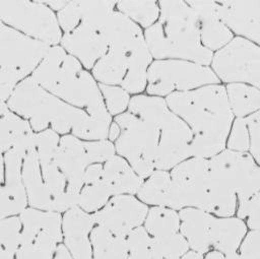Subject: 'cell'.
Instances as JSON below:
<instances>
[{
	"mask_svg": "<svg viewBox=\"0 0 260 259\" xmlns=\"http://www.w3.org/2000/svg\"><path fill=\"white\" fill-rule=\"evenodd\" d=\"M15 255L0 240V259H15Z\"/></svg>",
	"mask_w": 260,
	"mask_h": 259,
	"instance_id": "cell-47",
	"label": "cell"
},
{
	"mask_svg": "<svg viewBox=\"0 0 260 259\" xmlns=\"http://www.w3.org/2000/svg\"><path fill=\"white\" fill-rule=\"evenodd\" d=\"M19 218L20 244L15 259H53L63 239L61 214L26 207Z\"/></svg>",
	"mask_w": 260,
	"mask_h": 259,
	"instance_id": "cell-11",
	"label": "cell"
},
{
	"mask_svg": "<svg viewBox=\"0 0 260 259\" xmlns=\"http://www.w3.org/2000/svg\"><path fill=\"white\" fill-rule=\"evenodd\" d=\"M49 49V45L4 24L0 29L1 83L17 85L30 76Z\"/></svg>",
	"mask_w": 260,
	"mask_h": 259,
	"instance_id": "cell-10",
	"label": "cell"
},
{
	"mask_svg": "<svg viewBox=\"0 0 260 259\" xmlns=\"http://www.w3.org/2000/svg\"><path fill=\"white\" fill-rule=\"evenodd\" d=\"M128 245V259H153L151 237L144 226L134 229L126 237Z\"/></svg>",
	"mask_w": 260,
	"mask_h": 259,
	"instance_id": "cell-36",
	"label": "cell"
},
{
	"mask_svg": "<svg viewBox=\"0 0 260 259\" xmlns=\"http://www.w3.org/2000/svg\"><path fill=\"white\" fill-rule=\"evenodd\" d=\"M148 207L133 195H116L107 204L92 213L95 225H101L113 235L126 238L134 229L144 222Z\"/></svg>",
	"mask_w": 260,
	"mask_h": 259,
	"instance_id": "cell-15",
	"label": "cell"
},
{
	"mask_svg": "<svg viewBox=\"0 0 260 259\" xmlns=\"http://www.w3.org/2000/svg\"><path fill=\"white\" fill-rule=\"evenodd\" d=\"M225 91L236 118H248L260 110V90L246 83H229Z\"/></svg>",
	"mask_w": 260,
	"mask_h": 259,
	"instance_id": "cell-29",
	"label": "cell"
},
{
	"mask_svg": "<svg viewBox=\"0 0 260 259\" xmlns=\"http://www.w3.org/2000/svg\"><path fill=\"white\" fill-rule=\"evenodd\" d=\"M250 143V132L246 118H236L228 137L226 148L239 152H249Z\"/></svg>",
	"mask_w": 260,
	"mask_h": 259,
	"instance_id": "cell-37",
	"label": "cell"
},
{
	"mask_svg": "<svg viewBox=\"0 0 260 259\" xmlns=\"http://www.w3.org/2000/svg\"><path fill=\"white\" fill-rule=\"evenodd\" d=\"M7 106L26 120L36 133L51 128L59 135L71 132L75 137L84 139L88 114L47 91L29 76L16 85Z\"/></svg>",
	"mask_w": 260,
	"mask_h": 259,
	"instance_id": "cell-4",
	"label": "cell"
},
{
	"mask_svg": "<svg viewBox=\"0 0 260 259\" xmlns=\"http://www.w3.org/2000/svg\"><path fill=\"white\" fill-rule=\"evenodd\" d=\"M111 197L110 192L101 181L94 184L83 185L79 193L77 206L87 213H94L102 209Z\"/></svg>",
	"mask_w": 260,
	"mask_h": 259,
	"instance_id": "cell-34",
	"label": "cell"
},
{
	"mask_svg": "<svg viewBox=\"0 0 260 259\" xmlns=\"http://www.w3.org/2000/svg\"><path fill=\"white\" fill-rule=\"evenodd\" d=\"M216 83L219 79L210 66L177 59L155 60L147 71L146 91L149 95L167 98Z\"/></svg>",
	"mask_w": 260,
	"mask_h": 259,
	"instance_id": "cell-8",
	"label": "cell"
},
{
	"mask_svg": "<svg viewBox=\"0 0 260 259\" xmlns=\"http://www.w3.org/2000/svg\"><path fill=\"white\" fill-rule=\"evenodd\" d=\"M42 2L46 4L49 8H51L53 11L54 10L60 11L68 3V1H64V0H50V1H42Z\"/></svg>",
	"mask_w": 260,
	"mask_h": 259,
	"instance_id": "cell-46",
	"label": "cell"
},
{
	"mask_svg": "<svg viewBox=\"0 0 260 259\" xmlns=\"http://www.w3.org/2000/svg\"><path fill=\"white\" fill-rule=\"evenodd\" d=\"M29 77L65 103L84 110L90 117H111L92 74L59 45L50 47Z\"/></svg>",
	"mask_w": 260,
	"mask_h": 259,
	"instance_id": "cell-2",
	"label": "cell"
},
{
	"mask_svg": "<svg viewBox=\"0 0 260 259\" xmlns=\"http://www.w3.org/2000/svg\"><path fill=\"white\" fill-rule=\"evenodd\" d=\"M121 134V128L120 126L114 121L112 122L111 126H110V129H109V134H108V140H110L111 142L113 141H116L119 136Z\"/></svg>",
	"mask_w": 260,
	"mask_h": 259,
	"instance_id": "cell-44",
	"label": "cell"
},
{
	"mask_svg": "<svg viewBox=\"0 0 260 259\" xmlns=\"http://www.w3.org/2000/svg\"><path fill=\"white\" fill-rule=\"evenodd\" d=\"M116 153L108 139L86 141L72 134L63 135L55 153V161L67 181V193L78 200L84 185V173L92 164H104Z\"/></svg>",
	"mask_w": 260,
	"mask_h": 259,
	"instance_id": "cell-7",
	"label": "cell"
},
{
	"mask_svg": "<svg viewBox=\"0 0 260 259\" xmlns=\"http://www.w3.org/2000/svg\"><path fill=\"white\" fill-rule=\"evenodd\" d=\"M241 259H260V231H249L238 251Z\"/></svg>",
	"mask_w": 260,
	"mask_h": 259,
	"instance_id": "cell-40",
	"label": "cell"
},
{
	"mask_svg": "<svg viewBox=\"0 0 260 259\" xmlns=\"http://www.w3.org/2000/svg\"><path fill=\"white\" fill-rule=\"evenodd\" d=\"M216 9L233 34L260 46V1H216Z\"/></svg>",
	"mask_w": 260,
	"mask_h": 259,
	"instance_id": "cell-19",
	"label": "cell"
},
{
	"mask_svg": "<svg viewBox=\"0 0 260 259\" xmlns=\"http://www.w3.org/2000/svg\"><path fill=\"white\" fill-rule=\"evenodd\" d=\"M0 20L50 47L58 46L63 36L57 15L42 1L0 0Z\"/></svg>",
	"mask_w": 260,
	"mask_h": 259,
	"instance_id": "cell-9",
	"label": "cell"
},
{
	"mask_svg": "<svg viewBox=\"0 0 260 259\" xmlns=\"http://www.w3.org/2000/svg\"><path fill=\"white\" fill-rule=\"evenodd\" d=\"M210 65L219 81L246 83L260 90V46L235 37L213 54Z\"/></svg>",
	"mask_w": 260,
	"mask_h": 259,
	"instance_id": "cell-13",
	"label": "cell"
},
{
	"mask_svg": "<svg viewBox=\"0 0 260 259\" xmlns=\"http://www.w3.org/2000/svg\"><path fill=\"white\" fill-rule=\"evenodd\" d=\"M153 257L161 259H179L190 250V247L179 232L167 237L151 238Z\"/></svg>",
	"mask_w": 260,
	"mask_h": 259,
	"instance_id": "cell-33",
	"label": "cell"
},
{
	"mask_svg": "<svg viewBox=\"0 0 260 259\" xmlns=\"http://www.w3.org/2000/svg\"><path fill=\"white\" fill-rule=\"evenodd\" d=\"M149 52L148 47L142 48L135 53H128L120 49L109 48L92 68V76L98 83L107 85H121L124 80L129 64L137 57Z\"/></svg>",
	"mask_w": 260,
	"mask_h": 259,
	"instance_id": "cell-25",
	"label": "cell"
},
{
	"mask_svg": "<svg viewBox=\"0 0 260 259\" xmlns=\"http://www.w3.org/2000/svg\"><path fill=\"white\" fill-rule=\"evenodd\" d=\"M180 233L186 239L190 250L203 255L212 251L209 229L213 214L199 208H184L179 211Z\"/></svg>",
	"mask_w": 260,
	"mask_h": 259,
	"instance_id": "cell-24",
	"label": "cell"
},
{
	"mask_svg": "<svg viewBox=\"0 0 260 259\" xmlns=\"http://www.w3.org/2000/svg\"><path fill=\"white\" fill-rule=\"evenodd\" d=\"M28 147L16 146L4 153L5 183L0 191V220L19 215L27 205L21 168Z\"/></svg>",
	"mask_w": 260,
	"mask_h": 259,
	"instance_id": "cell-17",
	"label": "cell"
},
{
	"mask_svg": "<svg viewBox=\"0 0 260 259\" xmlns=\"http://www.w3.org/2000/svg\"><path fill=\"white\" fill-rule=\"evenodd\" d=\"M224 259H241V257L238 252H235V253L224 255Z\"/></svg>",
	"mask_w": 260,
	"mask_h": 259,
	"instance_id": "cell-51",
	"label": "cell"
},
{
	"mask_svg": "<svg viewBox=\"0 0 260 259\" xmlns=\"http://www.w3.org/2000/svg\"><path fill=\"white\" fill-rule=\"evenodd\" d=\"M203 254L197 252V251H193V250H189L187 253H185L182 257H180L179 259H204Z\"/></svg>",
	"mask_w": 260,
	"mask_h": 259,
	"instance_id": "cell-49",
	"label": "cell"
},
{
	"mask_svg": "<svg viewBox=\"0 0 260 259\" xmlns=\"http://www.w3.org/2000/svg\"><path fill=\"white\" fill-rule=\"evenodd\" d=\"M60 135L51 128L35 135V148L38 153L45 184L54 198V211L65 212L78 205V200L67 193V181L55 161Z\"/></svg>",
	"mask_w": 260,
	"mask_h": 259,
	"instance_id": "cell-14",
	"label": "cell"
},
{
	"mask_svg": "<svg viewBox=\"0 0 260 259\" xmlns=\"http://www.w3.org/2000/svg\"><path fill=\"white\" fill-rule=\"evenodd\" d=\"M5 183V160L4 154L0 153V191Z\"/></svg>",
	"mask_w": 260,
	"mask_h": 259,
	"instance_id": "cell-48",
	"label": "cell"
},
{
	"mask_svg": "<svg viewBox=\"0 0 260 259\" xmlns=\"http://www.w3.org/2000/svg\"><path fill=\"white\" fill-rule=\"evenodd\" d=\"M158 20L146 28L144 38L156 60L177 59L210 66L213 53L207 50L200 38L196 14L186 1L158 2Z\"/></svg>",
	"mask_w": 260,
	"mask_h": 259,
	"instance_id": "cell-3",
	"label": "cell"
},
{
	"mask_svg": "<svg viewBox=\"0 0 260 259\" xmlns=\"http://www.w3.org/2000/svg\"><path fill=\"white\" fill-rule=\"evenodd\" d=\"M106 108L110 115L119 116L128 110L130 103V93L121 85H107L99 83Z\"/></svg>",
	"mask_w": 260,
	"mask_h": 259,
	"instance_id": "cell-35",
	"label": "cell"
},
{
	"mask_svg": "<svg viewBox=\"0 0 260 259\" xmlns=\"http://www.w3.org/2000/svg\"><path fill=\"white\" fill-rule=\"evenodd\" d=\"M103 177V164L90 165L84 173V185L99 183Z\"/></svg>",
	"mask_w": 260,
	"mask_h": 259,
	"instance_id": "cell-42",
	"label": "cell"
},
{
	"mask_svg": "<svg viewBox=\"0 0 260 259\" xmlns=\"http://www.w3.org/2000/svg\"><path fill=\"white\" fill-rule=\"evenodd\" d=\"M248 232L246 222L238 216L213 215L209 229L211 248L223 255L238 252Z\"/></svg>",
	"mask_w": 260,
	"mask_h": 259,
	"instance_id": "cell-26",
	"label": "cell"
},
{
	"mask_svg": "<svg viewBox=\"0 0 260 259\" xmlns=\"http://www.w3.org/2000/svg\"><path fill=\"white\" fill-rule=\"evenodd\" d=\"M101 182L113 197L116 195L137 194L144 180L135 173L125 158L115 154L103 164Z\"/></svg>",
	"mask_w": 260,
	"mask_h": 259,
	"instance_id": "cell-23",
	"label": "cell"
},
{
	"mask_svg": "<svg viewBox=\"0 0 260 259\" xmlns=\"http://www.w3.org/2000/svg\"><path fill=\"white\" fill-rule=\"evenodd\" d=\"M196 14L203 46L213 54L225 47L235 37L220 19L216 1H186Z\"/></svg>",
	"mask_w": 260,
	"mask_h": 259,
	"instance_id": "cell-21",
	"label": "cell"
},
{
	"mask_svg": "<svg viewBox=\"0 0 260 259\" xmlns=\"http://www.w3.org/2000/svg\"><path fill=\"white\" fill-rule=\"evenodd\" d=\"M53 259H73L71 254L69 253L68 249L65 247V245L60 244L55 252Z\"/></svg>",
	"mask_w": 260,
	"mask_h": 259,
	"instance_id": "cell-45",
	"label": "cell"
},
{
	"mask_svg": "<svg viewBox=\"0 0 260 259\" xmlns=\"http://www.w3.org/2000/svg\"><path fill=\"white\" fill-rule=\"evenodd\" d=\"M16 85L11 83H1L0 84V101L7 103L12 95Z\"/></svg>",
	"mask_w": 260,
	"mask_h": 259,
	"instance_id": "cell-43",
	"label": "cell"
},
{
	"mask_svg": "<svg viewBox=\"0 0 260 259\" xmlns=\"http://www.w3.org/2000/svg\"><path fill=\"white\" fill-rule=\"evenodd\" d=\"M166 102L191 130L192 156L209 159L226 148L235 116L224 85L216 83L175 92L168 95Z\"/></svg>",
	"mask_w": 260,
	"mask_h": 259,
	"instance_id": "cell-1",
	"label": "cell"
},
{
	"mask_svg": "<svg viewBox=\"0 0 260 259\" xmlns=\"http://www.w3.org/2000/svg\"><path fill=\"white\" fill-rule=\"evenodd\" d=\"M93 225L92 215L79 206L65 211L62 217V233L65 247L73 259H93L89 238Z\"/></svg>",
	"mask_w": 260,
	"mask_h": 259,
	"instance_id": "cell-20",
	"label": "cell"
},
{
	"mask_svg": "<svg viewBox=\"0 0 260 259\" xmlns=\"http://www.w3.org/2000/svg\"><path fill=\"white\" fill-rule=\"evenodd\" d=\"M172 178L170 171L155 170L144 180L137 193L138 199L144 204L166 207L167 198L171 186Z\"/></svg>",
	"mask_w": 260,
	"mask_h": 259,
	"instance_id": "cell-31",
	"label": "cell"
},
{
	"mask_svg": "<svg viewBox=\"0 0 260 259\" xmlns=\"http://www.w3.org/2000/svg\"><path fill=\"white\" fill-rule=\"evenodd\" d=\"M192 133L188 125L171 110L159 125L155 170L169 171L191 157Z\"/></svg>",
	"mask_w": 260,
	"mask_h": 259,
	"instance_id": "cell-16",
	"label": "cell"
},
{
	"mask_svg": "<svg viewBox=\"0 0 260 259\" xmlns=\"http://www.w3.org/2000/svg\"><path fill=\"white\" fill-rule=\"evenodd\" d=\"M250 132V150L254 159L260 165V110L246 118Z\"/></svg>",
	"mask_w": 260,
	"mask_h": 259,
	"instance_id": "cell-41",
	"label": "cell"
},
{
	"mask_svg": "<svg viewBox=\"0 0 260 259\" xmlns=\"http://www.w3.org/2000/svg\"><path fill=\"white\" fill-rule=\"evenodd\" d=\"M116 8L139 26L148 28L159 18V5L156 1H117Z\"/></svg>",
	"mask_w": 260,
	"mask_h": 259,
	"instance_id": "cell-32",
	"label": "cell"
},
{
	"mask_svg": "<svg viewBox=\"0 0 260 259\" xmlns=\"http://www.w3.org/2000/svg\"><path fill=\"white\" fill-rule=\"evenodd\" d=\"M60 44L85 69H92L108 52V42L103 29L82 22L72 31L63 34Z\"/></svg>",
	"mask_w": 260,
	"mask_h": 259,
	"instance_id": "cell-18",
	"label": "cell"
},
{
	"mask_svg": "<svg viewBox=\"0 0 260 259\" xmlns=\"http://www.w3.org/2000/svg\"><path fill=\"white\" fill-rule=\"evenodd\" d=\"M179 211L162 206H152L144 220V229L151 238L167 237L180 232Z\"/></svg>",
	"mask_w": 260,
	"mask_h": 259,
	"instance_id": "cell-30",
	"label": "cell"
},
{
	"mask_svg": "<svg viewBox=\"0 0 260 259\" xmlns=\"http://www.w3.org/2000/svg\"><path fill=\"white\" fill-rule=\"evenodd\" d=\"M237 216L243 219L251 231H260V192L238 205Z\"/></svg>",
	"mask_w": 260,
	"mask_h": 259,
	"instance_id": "cell-38",
	"label": "cell"
},
{
	"mask_svg": "<svg viewBox=\"0 0 260 259\" xmlns=\"http://www.w3.org/2000/svg\"><path fill=\"white\" fill-rule=\"evenodd\" d=\"M171 186L166 207L174 210L199 208L204 210L209 189V160L191 156L171 171Z\"/></svg>",
	"mask_w": 260,
	"mask_h": 259,
	"instance_id": "cell-12",
	"label": "cell"
},
{
	"mask_svg": "<svg viewBox=\"0 0 260 259\" xmlns=\"http://www.w3.org/2000/svg\"><path fill=\"white\" fill-rule=\"evenodd\" d=\"M89 238L94 259H128L126 238L115 236L101 225L92 229Z\"/></svg>",
	"mask_w": 260,
	"mask_h": 259,
	"instance_id": "cell-28",
	"label": "cell"
},
{
	"mask_svg": "<svg viewBox=\"0 0 260 259\" xmlns=\"http://www.w3.org/2000/svg\"><path fill=\"white\" fill-rule=\"evenodd\" d=\"M209 160V189L238 199L239 204L260 192V165L250 152L225 148Z\"/></svg>",
	"mask_w": 260,
	"mask_h": 259,
	"instance_id": "cell-5",
	"label": "cell"
},
{
	"mask_svg": "<svg viewBox=\"0 0 260 259\" xmlns=\"http://www.w3.org/2000/svg\"><path fill=\"white\" fill-rule=\"evenodd\" d=\"M35 135L29 123L12 112L7 103L0 101V153L16 146L28 147Z\"/></svg>",
	"mask_w": 260,
	"mask_h": 259,
	"instance_id": "cell-27",
	"label": "cell"
},
{
	"mask_svg": "<svg viewBox=\"0 0 260 259\" xmlns=\"http://www.w3.org/2000/svg\"><path fill=\"white\" fill-rule=\"evenodd\" d=\"M153 259H161V258H157V257H153Z\"/></svg>",
	"mask_w": 260,
	"mask_h": 259,
	"instance_id": "cell-53",
	"label": "cell"
},
{
	"mask_svg": "<svg viewBox=\"0 0 260 259\" xmlns=\"http://www.w3.org/2000/svg\"><path fill=\"white\" fill-rule=\"evenodd\" d=\"M3 26H4V23H3V22L0 20V29H1Z\"/></svg>",
	"mask_w": 260,
	"mask_h": 259,
	"instance_id": "cell-52",
	"label": "cell"
},
{
	"mask_svg": "<svg viewBox=\"0 0 260 259\" xmlns=\"http://www.w3.org/2000/svg\"><path fill=\"white\" fill-rule=\"evenodd\" d=\"M57 19L62 31L70 33L75 29L81 21L78 1H68L66 6L57 12Z\"/></svg>",
	"mask_w": 260,
	"mask_h": 259,
	"instance_id": "cell-39",
	"label": "cell"
},
{
	"mask_svg": "<svg viewBox=\"0 0 260 259\" xmlns=\"http://www.w3.org/2000/svg\"><path fill=\"white\" fill-rule=\"evenodd\" d=\"M21 176L30 207L45 211H54V198L43 179L34 142L28 146L23 157Z\"/></svg>",
	"mask_w": 260,
	"mask_h": 259,
	"instance_id": "cell-22",
	"label": "cell"
},
{
	"mask_svg": "<svg viewBox=\"0 0 260 259\" xmlns=\"http://www.w3.org/2000/svg\"><path fill=\"white\" fill-rule=\"evenodd\" d=\"M204 259H224V255L218 251L212 250V251L208 252L207 254H205Z\"/></svg>",
	"mask_w": 260,
	"mask_h": 259,
	"instance_id": "cell-50",
	"label": "cell"
},
{
	"mask_svg": "<svg viewBox=\"0 0 260 259\" xmlns=\"http://www.w3.org/2000/svg\"><path fill=\"white\" fill-rule=\"evenodd\" d=\"M121 134L115 141L118 155L125 158L143 180L155 171L159 142V126L142 120L130 112L115 117Z\"/></svg>",
	"mask_w": 260,
	"mask_h": 259,
	"instance_id": "cell-6",
	"label": "cell"
}]
</instances>
